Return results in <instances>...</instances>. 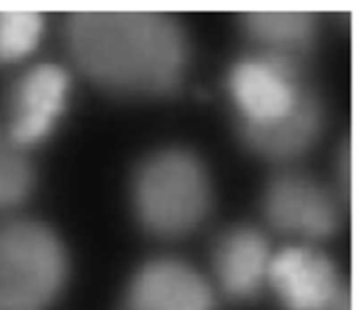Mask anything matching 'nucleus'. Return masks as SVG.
<instances>
[{
    "mask_svg": "<svg viewBox=\"0 0 364 310\" xmlns=\"http://www.w3.org/2000/svg\"><path fill=\"white\" fill-rule=\"evenodd\" d=\"M71 59L98 87L128 98H164L181 87L191 41L164 11H77L66 16Z\"/></svg>",
    "mask_w": 364,
    "mask_h": 310,
    "instance_id": "nucleus-1",
    "label": "nucleus"
},
{
    "mask_svg": "<svg viewBox=\"0 0 364 310\" xmlns=\"http://www.w3.org/2000/svg\"><path fill=\"white\" fill-rule=\"evenodd\" d=\"M139 223L164 240L194 233L213 204V184L205 162L185 148H162L139 163L132 179Z\"/></svg>",
    "mask_w": 364,
    "mask_h": 310,
    "instance_id": "nucleus-2",
    "label": "nucleus"
},
{
    "mask_svg": "<svg viewBox=\"0 0 364 310\" xmlns=\"http://www.w3.org/2000/svg\"><path fill=\"white\" fill-rule=\"evenodd\" d=\"M68 273L66 247L48 226L25 218L0 222V310H48Z\"/></svg>",
    "mask_w": 364,
    "mask_h": 310,
    "instance_id": "nucleus-3",
    "label": "nucleus"
},
{
    "mask_svg": "<svg viewBox=\"0 0 364 310\" xmlns=\"http://www.w3.org/2000/svg\"><path fill=\"white\" fill-rule=\"evenodd\" d=\"M237 124H265L287 116L311 91L306 64L252 52L228 73Z\"/></svg>",
    "mask_w": 364,
    "mask_h": 310,
    "instance_id": "nucleus-4",
    "label": "nucleus"
},
{
    "mask_svg": "<svg viewBox=\"0 0 364 310\" xmlns=\"http://www.w3.org/2000/svg\"><path fill=\"white\" fill-rule=\"evenodd\" d=\"M263 215L277 233L302 240H323L341 226V209L333 192L299 170H284L269 181Z\"/></svg>",
    "mask_w": 364,
    "mask_h": 310,
    "instance_id": "nucleus-5",
    "label": "nucleus"
},
{
    "mask_svg": "<svg viewBox=\"0 0 364 310\" xmlns=\"http://www.w3.org/2000/svg\"><path fill=\"white\" fill-rule=\"evenodd\" d=\"M70 77L57 64H38L11 84L6 98L7 135L21 148L43 140L64 109Z\"/></svg>",
    "mask_w": 364,
    "mask_h": 310,
    "instance_id": "nucleus-6",
    "label": "nucleus"
},
{
    "mask_svg": "<svg viewBox=\"0 0 364 310\" xmlns=\"http://www.w3.org/2000/svg\"><path fill=\"white\" fill-rule=\"evenodd\" d=\"M123 310H215V297L198 270L180 259L160 258L135 273Z\"/></svg>",
    "mask_w": 364,
    "mask_h": 310,
    "instance_id": "nucleus-7",
    "label": "nucleus"
},
{
    "mask_svg": "<svg viewBox=\"0 0 364 310\" xmlns=\"http://www.w3.org/2000/svg\"><path fill=\"white\" fill-rule=\"evenodd\" d=\"M267 282L287 310H315L348 286L334 262L309 247H288L274 254Z\"/></svg>",
    "mask_w": 364,
    "mask_h": 310,
    "instance_id": "nucleus-8",
    "label": "nucleus"
},
{
    "mask_svg": "<svg viewBox=\"0 0 364 310\" xmlns=\"http://www.w3.org/2000/svg\"><path fill=\"white\" fill-rule=\"evenodd\" d=\"M269 240L251 226L224 231L213 245V272L224 293L233 300H251L269 277L272 261Z\"/></svg>",
    "mask_w": 364,
    "mask_h": 310,
    "instance_id": "nucleus-9",
    "label": "nucleus"
},
{
    "mask_svg": "<svg viewBox=\"0 0 364 310\" xmlns=\"http://www.w3.org/2000/svg\"><path fill=\"white\" fill-rule=\"evenodd\" d=\"M323 105L309 91L287 116L265 124H237L242 142L262 158L288 163L309 151L322 135Z\"/></svg>",
    "mask_w": 364,
    "mask_h": 310,
    "instance_id": "nucleus-10",
    "label": "nucleus"
},
{
    "mask_svg": "<svg viewBox=\"0 0 364 310\" xmlns=\"http://www.w3.org/2000/svg\"><path fill=\"white\" fill-rule=\"evenodd\" d=\"M240 25L255 52L302 64L318 35V16L311 11H247Z\"/></svg>",
    "mask_w": 364,
    "mask_h": 310,
    "instance_id": "nucleus-11",
    "label": "nucleus"
},
{
    "mask_svg": "<svg viewBox=\"0 0 364 310\" xmlns=\"http://www.w3.org/2000/svg\"><path fill=\"white\" fill-rule=\"evenodd\" d=\"M36 174L25 149L0 126V211L20 206L34 190Z\"/></svg>",
    "mask_w": 364,
    "mask_h": 310,
    "instance_id": "nucleus-12",
    "label": "nucleus"
},
{
    "mask_svg": "<svg viewBox=\"0 0 364 310\" xmlns=\"http://www.w3.org/2000/svg\"><path fill=\"white\" fill-rule=\"evenodd\" d=\"M45 31L39 11L0 9V64L23 59L38 46Z\"/></svg>",
    "mask_w": 364,
    "mask_h": 310,
    "instance_id": "nucleus-13",
    "label": "nucleus"
},
{
    "mask_svg": "<svg viewBox=\"0 0 364 310\" xmlns=\"http://www.w3.org/2000/svg\"><path fill=\"white\" fill-rule=\"evenodd\" d=\"M315 310H352V291L350 287L345 286L333 300H329L327 304H323L322 307Z\"/></svg>",
    "mask_w": 364,
    "mask_h": 310,
    "instance_id": "nucleus-14",
    "label": "nucleus"
}]
</instances>
